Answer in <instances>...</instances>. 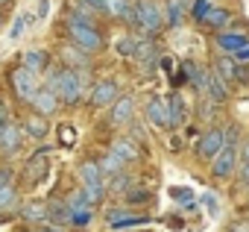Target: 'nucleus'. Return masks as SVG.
<instances>
[{
  "label": "nucleus",
  "mask_w": 249,
  "mask_h": 232,
  "mask_svg": "<svg viewBox=\"0 0 249 232\" xmlns=\"http://www.w3.org/2000/svg\"><path fill=\"white\" fill-rule=\"evenodd\" d=\"M62 33H65V39L73 47H79L88 56H97V53L106 50V33H103V27L94 18H85V15H76V12L65 9V15H62Z\"/></svg>",
  "instance_id": "obj_1"
},
{
  "label": "nucleus",
  "mask_w": 249,
  "mask_h": 232,
  "mask_svg": "<svg viewBox=\"0 0 249 232\" xmlns=\"http://www.w3.org/2000/svg\"><path fill=\"white\" fill-rule=\"evenodd\" d=\"M44 85L59 97V103H62L65 109L79 106V103L85 100V94H88V88L82 85L79 74L71 71V68H62V65H53V68L44 74Z\"/></svg>",
  "instance_id": "obj_2"
},
{
  "label": "nucleus",
  "mask_w": 249,
  "mask_h": 232,
  "mask_svg": "<svg viewBox=\"0 0 249 232\" xmlns=\"http://www.w3.org/2000/svg\"><path fill=\"white\" fill-rule=\"evenodd\" d=\"M132 27L141 36H159L164 27V6L159 0H132Z\"/></svg>",
  "instance_id": "obj_3"
},
{
  "label": "nucleus",
  "mask_w": 249,
  "mask_h": 232,
  "mask_svg": "<svg viewBox=\"0 0 249 232\" xmlns=\"http://www.w3.org/2000/svg\"><path fill=\"white\" fill-rule=\"evenodd\" d=\"M6 85H9L12 97H15L18 103H24V106H30V100H33V97H36V91L41 88L38 77H36V74H30L21 62H15V65L6 71Z\"/></svg>",
  "instance_id": "obj_4"
},
{
  "label": "nucleus",
  "mask_w": 249,
  "mask_h": 232,
  "mask_svg": "<svg viewBox=\"0 0 249 232\" xmlns=\"http://www.w3.org/2000/svg\"><path fill=\"white\" fill-rule=\"evenodd\" d=\"M50 156H53L50 147H38L24 162V171H21V185L24 188H36V185H41L47 179V174H50Z\"/></svg>",
  "instance_id": "obj_5"
},
{
  "label": "nucleus",
  "mask_w": 249,
  "mask_h": 232,
  "mask_svg": "<svg viewBox=\"0 0 249 232\" xmlns=\"http://www.w3.org/2000/svg\"><path fill=\"white\" fill-rule=\"evenodd\" d=\"M132 121H138V103L132 94H120L111 106H108V115H106V127L108 130H126Z\"/></svg>",
  "instance_id": "obj_6"
},
{
  "label": "nucleus",
  "mask_w": 249,
  "mask_h": 232,
  "mask_svg": "<svg viewBox=\"0 0 249 232\" xmlns=\"http://www.w3.org/2000/svg\"><path fill=\"white\" fill-rule=\"evenodd\" d=\"M120 91L123 88L114 77H103V79H94V85L88 88L85 103H88V109H103V106H111L120 97Z\"/></svg>",
  "instance_id": "obj_7"
},
{
  "label": "nucleus",
  "mask_w": 249,
  "mask_h": 232,
  "mask_svg": "<svg viewBox=\"0 0 249 232\" xmlns=\"http://www.w3.org/2000/svg\"><path fill=\"white\" fill-rule=\"evenodd\" d=\"M223 147H226V141H223V127H211L208 133H202V135L196 138L194 156H196V162H199V165H211V162H214V156H217Z\"/></svg>",
  "instance_id": "obj_8"
},
{
  "label": "nucleus",
  "mask_w": 249,
  "mask_h": 232,
  "mask_svg": "<svg viewBox=\"0 0 249 232\" xmlns=\"http://www.w3.org/2000/svg\"><path fill=\"white\" fill-rule=\"evenodd\" d=\"M108 153H114L126 168H135V165H144L147 162V150H141L138 144H132L126 135H114L111 141H108V147H106Z\"/></svg>",
  "instance_id": "obj_9"
},
{
  "label": "nucleus",
  "mask_w": 249,
  "mask_h": 232,
  "mask_svg": "<svg viewBox=\"0 0 249 232\" xmlns=\"http://www.w3.org/2000/svg\"><path fill=\"white\" fill-rule=\"evenodd\" d=\"M144 121L153 130H159V133H170V115H167V100L164 97H159V94L147 97V103H144Z\"/></svg>",
  "instance_id": "obj_10"
},
{
  "label": "nucleus",
  "mask_w": 249,
  "mask_h": 232,
  "mask_svg": "<svg viewBox=\"0 0 249 232\" xmlns=\"http://www.w3.org/2000/svg\"><path fill=\"white\" fill-rule=\"evenodd\" d=\"M56 59H59V65L62 68H71V71H91V59L94 56H88V53H82L79 47H73L71 41H62L59 47H56Z\"/></svg>",
  "instance_id": "obj_11"
},
{
  "label": "nucleus",
  "mask_w": 249,
  "mask_h": 232,
  "mask_svg": "<svg viewBox=\"0 0 249 232\" xmlns=\"http://www.w3.org/2000/svg\"><path fill=\"white\" fill-rule=\"evenodd\" d=\"M240 165V156H237V147H223L217 156H214V162L208 165L211 168V176L217 179V182H223V179H229L231 174H234V168Z\"/></svg>",
  "instance_id": "obj_12"
},
{
  "label": "nucleus",
  "mask_w": 249,
  "mask_h": 232,
  "mask_svg": "<svg viewBox=\"0 0 249 232\" xmlns=\"http://www.w3.org/2000/svg\"><path fill=\"white\" fill-rule=\"evenodd\" d=\"M246 44H249V39H246L243 33H234V30H223V33L214 36V47H217L223 56H231V59H234Z\"/></svg>",
  "instance_id": "obj_13"
},
{
  "label": "nucleus",
  "mask_w": 249,
  "mask_h": 232,
  "mask_svg": "<svg viewBox=\"0 0 249 232\" xmlns=\"http://www.w3.org/2000/svg\"><path fill=\"white\" fill-rule=\"evenodd\" d=\"M191 6H194V0H164V27L179 30L185 18L191 15Z\"/></svg>",
  "instance_id": "obj_14"
},
{
  "label": "nucleus",
  "mask_w": 249,
  "mask_h": 232,
  "mask_svg": "<svg viewBox=\"0 0 249 232\" xmlns=\"http://www.w3.org/2000/svg\"><path fill=\"white\" fill-rule=\"evenodd\" d=\"M164 100H167V115H170V130L185 127L188 118H191V106L185 103V97H182L179 91H170Z\"/></svg>",
  "instance_id": "obj_15"
},
{
  "label": "nucleus",
  "mask_w": 249,
  "mask_h": 232,
  "mask_svg": "<svg viewBox=\"0 0 249 232\" xmlns=\"http://www.w3.org/2000/svg\"><path fill=\"white\" fill-rule=\"evenodd\" d=\"M30 109H33L36 115H41V118H50V115H56V112L62 109V103H59V97H56L47 85H41V88L36 91V97L30 100Z\"/></svg>",
  "instance_id": "obj_16"
},
{
  "label": "nucleus",
  "mask_w": 249,
  "mask_h": 232,
  "mask_svg": "<svg viewBox=\"0 0 249 232\" xmlns=\"http://www.w3.org/2000/svg\"><path fill=\"white\" fill-rule=\"evenodd\" d=\"M18 62H21L30 74H36V77L41 79V77L53 68V53H47V50H27Z\"/></svg>",
  "instance_id": "obj_17"
},
{
  "label": "nucleus",
  "mask_w": 249,
  "mask_h": 232,
  "mask_svg": "<svg viewBox=\"0 0 249 232\" xmlns=\"http://www.w3.org/2000/svg\"><path fill=\"white\" fill-rule=\"evenodd\" d=\"M24 130H21V124L18 121H12L3 133H0V156H15L21 147H24Z\"/></svg>",
  "instance_id": "obj_18"
},
{
  "label": "nucleus",
  "mask_w": 249,
  "mask_h": 232,
  "mask_svg": "<svg viewBox=\"0 0 249 232\" xmlns=\"http://www.w3.org/2000/svg\"><path fill=\"white\" fill-rule=\"evenodd\" d=\"M21 130H24V135L27 138H33V141H44L47 135H50V118H41V115H24L21 118Z\"/></svg>",
  "instance_id": "obj_19"
},
{
  "label": "nucleus",
  "mask_w": 249,
  "mask_h": 232,
  "mask_svg": "<svg viewBox=\"0 0 249 232\" xmlns=\"http://www.w3.org/2000/svg\"><path fill=\"white\" fill-rule=\"evenodd\" d=\"M231 21H234V18H231V12H229L226 6H211V9L205 12V18H202L199 24H202L205 30H211V33L217 36V33L229 30V27H231Z\"/></svg>",
  "instance_id": "obj_20"
},
{
  "label": "nucleus",
  "mask_w": 249,
  "mask_h": 232,
  "mask_svg": "<svg viewBox=\"0 0 249 232\" xmlns=\"http://www.w3.org/2000/svg\"><path fill=\"white\" fill-rule=\"evenodd\" d=\"M18 214L30 226H44L47 223V200H30L18 209Z\"/></svg>",
  "instance_id": "obj_21"
},
{
  "label": "nucleus",
  "mask_w": 249,
  "mask_h": 232,
  "mask_svg": "<svg viewBox=\"0 0 249 232\" xmlns=\"http://www.w3.org/2000/svg\"><path fill=\"white\" fill-rule=\"evenodd\" d=\"M211 71H214L229 88H237V62H234L231 56H223V53H220V56L211 62Z\"/></svg>",
  "instance_id": "obj_22"
},
{
  "label": "nucleus",
  "mask_w": 249,
  "mask_h": 232,
  "mask_svg": "<svg viewBox=\"0 0 249 232\" xmlns=\"http://www.w3.org/2000/svg\"><path fill=\"white\" fill-rule=\"evenodd\" d=\"M106 18L132 27V0H106Z\"/></svg>",
  "instance_id": "obj_23"
},
{
  "label": "nucleus",
  "mask_w": 249,
  "mask_h": 232,
  "mask_svg": "<svg viewBox=\"0 0 249 232\" xmlns=\"http://www.w3.org/2000/svg\"><path fill=\"white\" fill-rule=\"evenodd\" d=\"M47 223L53 226H71V206L59 197L47 200Z\"/></svg>",
  "instance_id": "obj_24"
},
{
  "label": "nucleus",
  "mask_w": 249,
  "mask_h": 232,
  "mask_svg": "<svg viewBox=\"0 0 249 232\" xmlns=\"http://www.w3.org/2000/svg\"><path fill=\"white\" fill-rule=\"evenodd\" d=\"M132 185H135V174H132L129 168H126V171H120V174H114L111 179H106V191L114 194V197H117V194H126Z\"/></svg>",
  "instance_id": "obj_25"
},
{
  "label": "nucleus",
  "mask_w": 249,
  "mask_h": 232,
  "mask_svg": "<svg viewBox=\"0 0 249 232\" xmlns=\"http://www.w3.org/2000/svg\"><path fill=\"white\" fill-rule=\"evenodd\" d=\"M15 209H21L18 185H6V188H0V220H3L6 214H12Z\"/></svg>",
  "instance_id": "obj_26"
},
{
  "label": "nucleus",
  "mask_w": 249,
  "mask_h": 232,
  "mask_svg": "<svg viewBox=\"0 0 249 232\" xmlns=\"http://www.w3.org/2000/svg\"><path fill=\"white\" fill-rule=\"evenodd\" d=\"M123 197H126V206H135V209H138V206H150V203L156 200L153 188H144V185H138V182H135L126 194H123Z\"/></svg>",
  "instance_id": "obj_27"
},
{
  "label": "nucleus",
  "mask_w": 249,
  "mask_h": 232,
  "mask_svg": "<svg viewBox=\"0 0 249 232\" xmlns=\"http://www.w3.org/2000/svg\"><path fill=\"white\" fill-rule=\"evenodd\" d=\"M97 165H100V171H103V176H106V179H111V176H114V174H120V171H126V165H123L114 153H108V150H106L103 156H97Z\"/></svg>",
  "instance_id": "obj_28"
},
{
  "label": "nucleus",
  "mask_w": 249,
  "mask_h": 232,
  "mask_svg": "<svg viewBox=\"0 0 249 232\" xmlns=\"http://www.w3.org/2000/svg\"><path fill=\"white\" fill-rule=\"evenodd\" d=\"M114 50H117V56H123V59H132V53H135V33H123V36L114 41Z\"/></svg>",
  "instance_id": "obj_29"
},
{
  "label": "nucleus",
  "mask_w": 249,
  "mask_h": 232,
  "mask_svg": "<svg viewBox=\"0 0 249 232\" xmlns=\"http://www.w3.org/2000/svg\"><path fill=\"white\" fill-rule=\"evenodd\" d=\"M126 130H129V135H126V138H129L132 144H138L141 150H147V130H144V127H141L138 121H132V124L126 127Z\"/></svg>",
  "instance_id": "obj_30"
},
{
  "label": "nucleus",
  "mask_w": 249,
  "mask_h": 232,
  "mask_svg": "<svg viewBox=\"0 0 249 232\" xmlns=\"http://www.w3.org/2000/svg\"><path fill=\"white\" fill-rule=\"evenodd\" d=\"M217 109H220V106H217L211 97H199V106H196V112H199V115H196V118H199V121H211Z\"/></svg>",
  "instance_id": "obj_31"
},
{
  "label": "nucleus",
  "mask_w": 249,
  "mask_h": 232,
  "mask_svg": "<svg viewBox=\"0 0 249 232\" xmlns=\"http://www.w3.org/2000/svg\"><path fill=\"white\" fill-rule=\"evenodd\" d=\"M56 133H59V144L62 147H73L76 144V127L73 124H59Z\"/></svg>",
  "instance_id": "obj_32"
},
{
  "label": "nucleus",
  "mask_w": 249,
  "mask_h": 232,
  "mask_svg": "<svg viewBox=\"0 0 249 232\" xmlns=\"http://www.w3.org/2000/svg\"><path fill=\"white\" fill-rule=\"evenodd\" d=\"M240 138H243V133H240V127H237V124L223 127V141H226V147H237V144H240Z\"/></svg>",
  "instance_id": "obj_33"
},
{
  "label": "nucleus",
  "mask_w": 249,
  "mask_h": 232,
  "mask_svg": "<svg viewBox=\"0 0 249 232\" xmlns=\"http://www.w3.org/2000/svg\"><path fill=\"white\" fill-rule=\"evenodd\" d=\"M33 21H36V18H33V15H24V18H18V21H15V27H12V33H9V36H12V39H21V36H24V33H27V30H30V27H33Z\"/></svg>",
  "instance_id": "obj_34"
},
{
  "label": "nucleus",
  "mask_w": 249,
  "mask_h": 232,
  "mask_svg": "<svg viewBox=\"0 0 249 232\" xmlns=\"http://www.w3.org/2000/svg\"><path fill=\"white\" fill-rule=\"evenodd\" d=\"M202 206H205V212H208L211 217H217V214H220V200H217L211 191H208V194H202Z\"/></svg>",
  "instance_id": "obj_35"
},
{
  "label": "nucleus",
  "mask_w": 249,
  "mask_h": 232,
  "mask_svg": "<svg viewBox=\"0 0 249 232\" xmlns=\"http://www.w3.org/2000/svg\"><path fill=\"white\" fill-rule=\"evenodd\" d=\"M9 124H12V109H9V103L3 97H0V133H3Z\"/></svg>",
  "instance_id": "obj_36"
},
{
  "label": "nucleus",
  "mask_w": 249,
  "mask_h": 232,
  "mask_svg": "<svg viewBox=\"0 0 249 232\" xmlns=\"http://www.w3.org/2000/svg\"><path fill=\"white\" fill-rule=\"evenodd\" d=\"M211 6H214V3H211V0H196V3L191 6V15H194L196 21H202V18H205V12H208Z\"/></svg>",
  "instance_id": "obj_37"
},
{
  "label": "nucleus",
  "mask_w": 249,
  "mask_h": 232,
  "mask_svg": "<svg viewBox=\"0 0 249 232\" xmlns=\"http://www.w3.org/2000/svg\"><path fill=\"white\" fill-rule=\"evenodd\" d=\"M6 185H15V171L9 165H0V188H6Z\"/></svg>",
  "instance_id": "obj_38"
},
{
  "label": "nucleus",
  "mask_w": 249,
  "mask_h": 232,
  "mask_svg": "<svg viewBox=\"0 0 249 232\" xmlns=\"http://www.w3.org/2000/svg\"><path fill=\"white\" fill-rule=\"evenodd\" d=\"M237 185L240 188H249V162H240L237 165Z\"/></svg>",
  "instance_id": "obj_39"
},
{
  "label": "nucleus",
  "mask_w": 249,
  "mask_h": 232,
  "mask_svg": "<svg viewBox=\"0 0 249 232\" xmlns=\"http://www.w3.org/2000/svg\"><path fill=\"white\" fill-rule=\"evenodd\" d=\"M85 3L97 18H106V0H85Z\"/></svg>",
  "instance_id": "obj_40"
},
{
  "label": "nucleus",
  "mask_w": 249,
  "mask_h": 232,
  "mask_svg": "<svg viewBox=\"0 0 249 232\" xmlns=\"http://www.w3.org/2000/svg\"><path fill=\"white\" fill-rule=\"evenodd\" d=\"M237 156H240V162H249V135L240 138V144H237Z\"/></svg>",
  "instance_id": "obj_41"
},
{
  "label": "nucleus",
  "mask_w": 249,
  "mask_h": 232,
  "mask_svg": "<svg viewBox=\"0 0 249 232\" xmlns=\"http://www.w3.org/2000/svg\"><path fill=\"white\" fill-rule=\"evenodd\" d=\"M237 85H249V65L237 62Z\"/></svg>",
  "instance_id": "obj_42"
},
{
  "label": "nucleus",
  "mask_w": 249,
  "mask_h": 232,
  "mask_svg": "<svg viewBox=\"0 0 249 232\" xmlns=\"http://www.w3.org/2000/svg\"><path fill=\"white\" fill-rule=\"evenodd\" d=\"M226 232H249V220H231Z\"/></svg>",
  "instance_id": "obj_43"
},
{
  "label": "nucleus",
  "mask_w": 249,
  "mask_h": 232,
  "mask_svg": "<svg viewBox=\"0 0 249 232\" xmlns=\"http://www.w3.org/2000/svg\"><path fill=\"white\" fill-rule=\"evenodd\" d=\"M33 232H65V226H53V223H44V226H33Z\"/></svg>",
  "instance_id": "obj_44"
},
{
  "label": "nucleus",
  "mask_w": 249,
  "mask_h": 232,
  "mask_svg": "<svg viewBox=\"0 0 249 232\" xmlns=\"http://www.w3.org/2000/svg\"><path fill=\"white\" fill-rule=\"evenodd\" d=\"M170 194H173V197H176V200H188V203H191V200H194V194H191V191H182V188H173V191H170Z\"/></svg>",
  "instance_id": "obj_45"
},
{
  "label": "nucleus",
  "mask_w": 249,
  "mask_h": 232,
  "mask_svg": "<svg viewBox=\"0 0 249 232\" xmlns=\"http://www.w3.org/2000/svg\"><path fill=\"white\" fill-rule=\"evenodd\" d=\"M47 9H50V0H41V3H38V18H44Z\"/></svg>",
  "instance_id": "obj_46"
},
{
  "label": "nucleus",
  "mask_w": 249,
  "mask_h": 232,
  "mask_svg": "<svg viewBox=\"0 0 249 232\" xmlns=\"http://www.w3.org/2000/svg\"><path fill=\"white\" fill-rule=\"evenodd\" d=\"M9 6H15V0H0V9H9Z\"/></svg>",
  "instance_id": "obj_47"
},
{
  "label": "nucleus",
  "mask_w": 249,
  "mask_h": 232,
  "mask_svg": "<svg viewBox=\"0 0 249 232\" xmlns=\"http://www.w3.org/2000/svg\"><path fill=\"white\" fill-rule=\"evenodd\" d=\"M237 59H249V44H246V47H243V50L237 53Z\"/></svg>",
  "instance_id": "obj_48"
},
{
  "label": "nucleus",
  "mask_w": 249,
  "mask_h": 232,
  "mask_svg": "<svg viewBox=\"0 0 249 232\" xmlns=\"http://www.w3.org/2000/svg\"><path fill=\"white\" fill-rule=\"evenodd\" d=\"M3 24H6V9H0V30H3Z\"/></svg>",
  "instance_id": "obj_49"
}]
</instances>
